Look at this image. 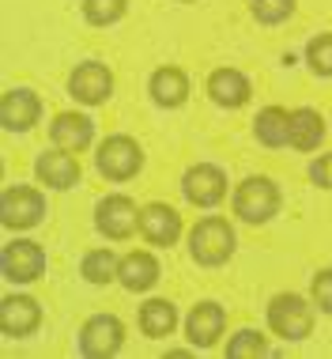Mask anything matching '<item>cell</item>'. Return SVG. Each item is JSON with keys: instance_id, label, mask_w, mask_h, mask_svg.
Here are the masks:
<instances>
[{"instance_id": "cell-1", "label": "cell", "mask_w": 332, "mask_h": 359, "mask_svg": "<svg viewBox=\"0 0 332 359\" xmlns=\"http://www.w3.org/2000/svg\"><path fill=\"white\" fill-rule=\"evenodd\" d=\"M189 254L197 265L216 269L234 254V227L219 216H204L197 227L189 231Z\"/></svg>"}, {"instance_id": "cell-2", "label": "cell", "mask_w": 332, "mask_h": 359, "mask_svg": "<svg viewBox=\"0 0 332 359\" xmlns=\"http://www.w3.org/2000/svg\"><path fill=\"white\" fill-rule=\"evenodd\" d=\"M268 325L272 333L283 337V341H306L310 329H314V310L306 306L302 295H276L268 303Z\"/></svg>"}, {"instance_id": "cell-3", "label": "cell", "mask_w": 332, "mask_h": 359, "mask_svg": "<svg viewBox=\"0 0 332 359\" xmlns=\"http://www.w3.org/2000/svg\"><path fill=\"white\" fill-rule=\"evenodd\" d=\"M279 212V189L272 178H246L234 189V216L246 223H268Z\"/></svg>"}, {"instance_id": "cell-4", "label": "cell", "mask_w": 332, "mask_h": 359, "mask_svg": "<svg viewBox=\"0 0 332 359\" xmlns=\"http://www.w3.org/2000/svg\"><path fill=\"white\" fill-rule=\"evenodd\" d=\"M42 216H46V201L38 189H31V186H8L4 189V197H0V219H4L8 231H27Z\"/></svg>"}, {"instance_id": "cell-5", "label": "cell", "mask_w": 332, "mask_h": 359, "mask_svg": "<svg viewBox=\"0 0 332 359\" xmlns=\"http://www.w3.org/2000/svg\"><path fill=\"white\" fill-rule=\"evenodd\" d=\"M140 167H144V151H140V144H136L132 137H110V140H102V148H99V170H102V178L129 182Z\"/></svg>"}, {"instance_id": "cell-6", "label": "cell", "mask_w": 332, "mask_h": 359, "mask_svg": "<svg viewBox=\"0 0 332 359\" xmlns=\"http://www.w3.org/2000/svg\"><path fill=\"white\" fill-rule=\"evenodd\" d=\"M121 344H125V325L117 322L113 314H95L80 333V348H83V355H91V359L117 355Z\"/></svg>"}, {"instance_id": "cell-7", "label": "cell", "mask_w": 332, "mask_h": 359, "mask_svg": "<svg viewBox=\"0 0 332 359\" xmlns=\"http://www.w3.org/2000/svg\"><path fill=\"white\" fill-rule=\"evenodd\" d=\"M0 265H4V276L15 280V284H31L46 273V250L38 246V242H27V238H15L4 246V257H0Z\"/></svg>"}, {"instance_id": "cell-8", "label": "cell", "mask_w": 332, "mask_h": 359, "mask_svg": "<svg viewBox=\"0 0 332 359\" xmlns=\"http://www.w3.org/2000/svg\"><path fill=\"white\" fill-rule=\"evenodd\" d=\"M181 189H185V197H189V205L212 208L227 197V178H223V170L212 167V163H197V167L185 170Z\"/></svg>"}, {"instance_id": "cell-9", "label": "cell", "mask_w": 332, "mask_h": 359, "mask_svg": "<svg viewBox=\"0 0 332 359\" xmlns=\"http://www.w3.org/2000/svg\"><path fill=\"white\" fill-rule=\"evenodd\" d=\"M95 223H99V231L106 238H113V242H121V238H129L136 227H140V212H136V205L129 197H121V193H113V197H106L99 201V212H95Z\"/></svg>"}, {"instance_id": "cell-10", "label": "cell", "mask_w": 332, "mask_h": 359, "mask_svg": "<svg viewBox=\"0 0 332 359\" xmlns=\"http://www.w3.org/2000/svg\"><path fill=\"white\" fill-rule=\"evenodd\" d=\"M68 91H72L80 102H87V106H99V102L110 99L113 76H110V69H106V65L87 61V65H80V69L72 72V80H68Z\"/></svg>"}, {"instance_id": "cell-11", "label": "cell", "mask_w": 332, "mask_h": 359, "mask_svg": "<svg viewBox=\"0 0 332 359\" xmlns=\"http://www.w3.org/2000/svg\"><path fill=\"white\" fill-rule=\"evenodd\" d=\"M38 114H42V102H38V95L27 91V87L4 91V99H0V125H4L8 133H27L38 121Z\"/></svg>"}, {"instance_id": "cell-12", "label": "cell", "mask_w": 332, "mask_h": 359, "mask_svg": "<svg viewBox=\"0 0 332 359\" xmlns=\"http://www.w3.org/2000/svg\"><path fill=\"white\" fill-rule=\"evenodd\" d=\"M42 322V306L31 295H8L0 303V329L4 337H31Z\"/></svg>"}, {"instance_id": "cell-13", "label": "cell", "mask_w": 332, "mask_h": 359, "mask_svg": "<svg viewBox=\"0 0 332 359\" xmlns=\"http://www.w3.org/2000/svg\"><path fill=\"white\" fill-rule=\"evenodd\" d=\"M140 235L151 246H174L181 235V216L170 205H148L140 208Z\"/></svg>"}, {"instance_id": "cell-14", "label": "cell", "mask_w": 332, "mask_h": 359, "mask_svg": "<svg viewBox=\"0 0 332 359\" xmlns=\"http://www.w3.org/2000/svg\"><path fill=\"white\" fill-rule=\"evenodd\" d=\"M34 174L38 182H46L50 189H68L80 182V163L72 159V151L57 148V151H42L34 163Z\"/></svg>"}, {"instance_id": "cell-15", "label": "cell", "mask_w": 332, "mask_h": 359, "mask_svg": "<svg viewBox=\"0 0 332 359\" xmlns=\"http://www.w3.org/2000/svg\"><path fill=\"white\" fill-rule=\"evenodd\" d=\"M223 325H227V314H223L219 303H197L189 322H185V333L197 348H212L223 337Z\"/></svg>"}, {"instance_id": "cell-16", "label": "cell", "mask_w": 332, "mask_h": 359, "mask_svg": "<svg viewBox=\"0 0 332 359\" xmlns=\"http://www.w3.org/2000/svg\"><path fill=\"white\" fill-rule=\"evenodd\" d=\"M50 137H53L57 148H64V151H83L95 137V121L83 118V114H72V110L57 114L53 125H50Z\"/></svg>"}, {"instance_id": "cell-17", "label": "cell", "mask_w": 332, "mask_h": 359, "mask_svg": "<svg viewBox=\"0 0 332 359\" xmlns=\"http://www.w3.org/2000/svg\"><path fill=\"white\" fill-rule=\"evenodd\" d=\"M117 280H121L129 291H148L159 280V261H155L148 250H132V254L121 257L117 265Z\"/></svg>"}, {"instance_id": "cell-18", "label": "cell", "mask_w": 332, "mask_h": 359, "mask_svg": "<svg viewBox=\"0 0 332 359\" xmlns=\"http://www.w3.org/2000/svg\"><path fill=\"white\" fill-rule=\"evenodd\" d=\"M208 95L219 106H246L249 102V80L238 69H216L208 76Z\"/></svg>"}, {"instance_id": "cell-19", "label": "cell", "mask_w": 332, "mask_h": 359, "mask_svg": "<svg viewBox=\"0 0 332 359\" xmlns=\"http://www.w3.org/2000/svg\"><path fill=\"white\" fill-rule=\"evenodd\" d=\"M321 137H325V121H321L317 110L302 106V110H291V148L298 151H314Z\"/></svg>"}, {"instance_id": "cell-20", "label": "cell", "mask_w": 332, "mask_h": 359, "mask_svg": "<svg viewBox=\"0 0 332 359\" xmlns=\"http://www.w3.org/2000/svg\"><path fill=\"white\" fill-rule=\"evenodd\" d=\"M151 95H155V102H159V106H181L185 95H189V80H185L181 69L162 65V69L151 76Z\"/></svg>"}, {"instance_id": "cell-21", "label": "cell", "mask_w": 332, "mask_h": 359, "mask_svg": "<svg viewBox=\"0 0 332 359\" xmlns=\"http://www.w3.org/2000/svg\"><path fill=\"white\" fill-rule=\"evenodd\" d=\"M253 125H257V140L268 144V148H283V144H291V114L279 110V106L261 110Z\"/></svg>"}, {"instance_id": "cell-22", "label": "cell", "mask_w": 332, "mask_h": 359, "mask_svg": "<svg viewBox=\"0 0 332 359\" xmlns=\"http://www.w3.org/2000/svg\"><path fill=\"white\" fill-rule=\"evenodd\" d=\"M174 325H178V310H174V303H166V299H151V303L140 306V329L148 337H170Z\"/></svg>"}, {"instance_id": "cell-23", "label": "cell", "mask_w": 332, "mask_h": 359, "mask_svg": "<svg viewBox=\"0 0 332 359\" xmlns=\"http://www.w3.org/2000/svg\"><path fill=\"white\" fill-rule=\"evenodd\" d=\"M117 261L110 250H91V254L83 257V276L91 280V284H110V280L117 276Z\"/></svg>"}, {"instance_id": "cell-24", "label": "cell", "mask_w": 332, "mask_h": 359, "mask_svg": "<svg viewBox=\"0 0 332 359\" xmlns=\"http://www.w3.org/2000/svg\"><path fill=\"white\" fill-rule=\"evenodd\" d=\"M125 4H129V0H83V15H87V23H95V27H110L125 15Z\"/></svg>"}, {"instance_id": "cell-25", "label": "cell", "mask_w": 332, "mask_h": 359, "mask_svg": "<svg viewBox=\"0 0 332 359\" xmlns=\"http://www.w3.org/2000/svg\"><path fill=\"white\" fill-rule=\"evenodd\" d=\"M265 352H268V341L257 333V329H242V333L230 337V344H227L230 359H249V355H265Z\"/></svg>"}, {"instance_id": "cell-26", "label": "cell", "mask_w": 332, "mask_h": 359, "mask_svg": "<svg viewBox=\"0 0 332 359\" xmlns=\"http://www.w3.org/2000/svg\"><path fill=\"white\" fill-rule=\"evenodd\" d=\"M306 61L317 76H332V34H317L306 46Z\"/></svg>"}, {"instance_id": "cell-27", "label": "cell", "mask_w": 332, "mask_h": 359, "mask_svg": "<svg viewBox=\"0 0 332 359\" xmlns=\"http://www.w3.org/2000/svg\"><path fill=\"white\" fill-rule=\"evenodd\" d=\"M291 12H295V0H253V15L261 23H283Z\"/></svg>"}, {"instance_id": "cell-28", "label": "cell", "mask_w": 332, "mask_h": 359, "mask_svg": "<svg viewBox=\"0 0 332 359\" xmlns=\"http://www.w3.org/2000/svg\"><path fill=\"white\" fill-rule=\"evenodd\" d=\"M314 303L325 310V314H332V269L314 276Z\"/></svg>"}, {"instance_id": "cell-29", "label": "cell", "mask_w": 332, "mask_h": 359, "mask_svg": "<svg viewBox=\"0 0 332 359\" xmlns=\"http://www.w3.org/2000/svg\"><path fill=\"white\" fill-rule=\"evenodd\" d=\"M310 178L317 182V186H325V189H332V155H321V159L310 167Z\"/></svg>"}]
</instances>
